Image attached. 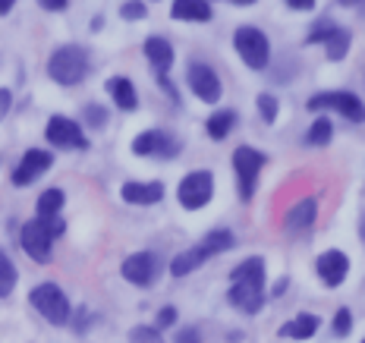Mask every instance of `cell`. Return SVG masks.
Segmentation results:
<instances>
[{"label": "cell", "instance_id": "1", "mask_svg": "<svg viewBox=\"0 0 365 343\" xmlns=\"http://www.w3.org/2000/svg\"><path fill=\"white\" fill-rule=\"evenodd\" d=\"M233 287H230V302L249 315H255L264 306V262L262 258H246L242 265L233 268Z\"/></svg>", "mask_w": 365, "mask_h": 343}, {"label": "cell", "instance_id": "2", "mask_svg": "<svg viewBox=\"0 0 365 343\" xmlns=\"http://www.w3.org/2000/svg\"><path fill=\"white\" fill-rule=\"evenodd\" d=\"M230 246H233L230 230H215V233H208V236H205V242H199L195 249H186V252H180L177 258H173V262H170V274L182 277V274L202 268V265L208 262L211 255L224 252V249H230Z\"/></svg>", "mask_w": 365, "mask_h": 343}, {"label": "cell", "instance_id": "3", "mask_svg": "<svg viewBox=\"0 0 365 343\" xmlns=\"http://www.w3.org/2000/svg\"><path fill=\"white\" fill-rule=\"evenodd\" d=\"M48 73L54 82H60V86H76V82H82L88 73V54L82 48H76V44L57 48L54 54H51Z\"/></svg>", "mask_w": 365, "mask_h": 343}, {"label": "cell", "instance_id": "4", "mask_svg": "<svg viewBox=\"0 0 365 343\" xmlns=\"http://www.w3.org/2000/svg\"><path fill=\"white\" fill-rule=\"evenodd\" d=\"M29 302L41 312V318H48L51 324H66L70 322V300L57 284H41L32 290Z\"/></svg>", "mask_w": 365, "mask_h": 343}, {"label": "cell", "instance_id": "5", "mask_svg": "<svg viewBox=\"0 0 365 343\" xmlns=\"http://www.w3.org/2000/svg\"><path fill=\"white\" fill-rule=\"evenodd\" d=\"M233 44H237L240 57L246 66H252V70H264L271 60V44L268 38H264L258 29L246 26V29H237V35H233Z\"/></svg>", "mask_w": 365, "mask_h": 343}, {"label": "cell", "instance_id": "6", "mask_svg": "<svg viewBox=\"0 0 365 343\" xmlns=\"http://www.w3.org/2000/svg\"><path fill=\"white\" fill-rule=\"evenodd\" d=\"M268 158L262 155V151L249 148V145H240L237 151H233V167H237V177H240V195L242 199H252L255 193V180H258V170L264 167Z\"/></svg>", "mask_w": 365, "mask_h": 343}, {"label": "cell", "instance_id": "7", "mask_svg": "<svg viewBox=\"0 0 365 343\" xmlns=\"http://www.w3.org/2000/svg\"><path fill=\"white\" fill-rule=\"evenodd\" d=\"M318 108H334L337 113H344L346 120H353V123H362L365 120V104L356 95H349V91H324V95H312L309 111H318Z\"/></svg>", "mask_w": 365, "mask_h": 343}, {"label": "cell", "instance_id": "8", "mask_svg": "<svg viewBox=\"0 0 365 343\" xmlns=\"http://www.w3.org/2000/svg\"><path fill=\"white\" fill-rule=\"evenodd\" d=\"M211 193H215V180H211L208 170H195L189 177H182L177 189L182 208H202V205L211 202Z\"/></svg>", "mask_w": 365, "mask_h": 343}, {"label": "cell", "instance_id": "9", "mask_svg": "<svg viewBox=\"0 0 365 343\" xmlns=\"http://www.w3.org/2000/svg\"><path fill=\"white\" fill-rule=\"evenodd\" d=\"M186 82H189V88H192L195 95H199L202 101H208V104H217L220 91H224V88H220L217 73L211 70V66H205V63H189Z\"/></svg>", "mask_w": 365, "mask_h": 343}, {"label": "cell", "instance_id": "10", "mask_svg": "<svg viewBox=\"0 0 365 343\" xmlns=\"http://www.w3.org/2000/svg\"><path fill=\"white\" fill-rule=\"evenodd\" d=\"M48 142L57 148H88V139L79 123L66 117H51L48 120Z\"/></svg>", "mask_w": 365, "mask_h": 343}, {"label": "cell", "instance_id": "11", "mask_svg": "<svg viewBox=\"0 0 365 343\" xmlns=\"http://www.w3.org/2000/svg\"><path fill=\"white\" fill-rule=\"evenodd\" d=\"M51 242H54V236L48 233L44 220H29V224L22 227V249H26L35 262H41V265L51 262Z\"/></svg>", "mask_w": 365, "mask_h": 343}, {"label": "cell", "instance_id": "12", "mask_svg": "<svg viewBox=\"0 0 365 343\" xmlns=\"http://www.w3.org/2000/svg\"><path fill=\"white\" fill-rule=\"evenodd\" d=\"M158 268H161V262L155 252H135L123 262V277L135 287H148L158 277Z\"/></svg>", "mask_w": 365, "mask_h": 343}, {"label": "cell", "instance_id": "13", "mask_svg": "<svg viewBox=\"0 0 365 343\" xmlns=\"http://www.w3.org/2000/svg\"><path fill=\"white\" fill-rule=\"evenodd\" d=\"M133 151H135V155H142V158H148V155H158V158H173V155H177V151H180V142H177V139H170V135H167V133H158V129H148V133L135 135Z\"/></svg>", "mask_w": 365, "mask_h": 343}, {"label": "cell", "instance_id": "14", "mask_svg": "<svg viewBox=\"0 0 365 343\" xmlns=\"http://www.w3.org/2000/svg\"><path fill=\"white\" fill-rule=\"evenodd\" d=\"M51 164H54V158H51L48 151H41V148L26 151V155H22V161H19V167L13 170V186H29V183H32L35 177H41Z\"/></svg>", "mask_w": 365, "mask_h": 343}, {"label": "cell", "instance_id": "15", "mask_svg": "<svg viewBox=\"0 0 365 343\" xmlns=\"http://www.w3.org/2000/svg\"><path fill=\"white\" fill-rule=\"evenodd\" d=\"M315 268H318V277H322L328 287H340L346 277V271H349V258L340 252V249H331V252L318 255Z\"/></svg>", "mask_w": 365, "mask_h": 343}, {"label": "cell", "instance_id": "16", "mask_svg": "<svg viewBox=\"0 0 365 343\" xmlns=\"http://www.w3.org/2000/svg\"><path fill=\"white\" fill-rule=\"evenodd\" d=\"M123 199L133 205H155L164 199V186L161 183H126Z\"/></svg>", "mask_w": 365, "mask_h": 343}, {"label": "cell", "instance_id": "17", "mask_svg": "<svg viewBox=\"0 0 365 343\" xmlns=\"http://www.w3.org/2000/svg\"><path fill=\"white\" fill-rule=\"evenodd\" d=\"M108 91H110L113 101H117L120 111H135V104H139L133 82L123 79V76H113V79H108Z\"/></svg>", "mask_w": 365, "mask_h": 343}, {"label": "cell", "instance_id": "18", "mask_svg": "<svg viewBox=\"0 0 365 343\" xmlns=\"http://www.w3.org/2000/svg\"><path fill=\"white\" fill-rule=\"evenodd\" d=\"M170 13H173V19L208 22V19H211V4H205V0H177Z\"/></svg>", "mask_w": 365, "mask_h": 343}, {"label": "cell", "instance_id": "19", "mask_svg": "<svg viewBox=\"0 0 365 343\" xmlns=\"http://www.w3.org/2000/svg\"><path fill=\"white\" fill-rule=\"evenodd\" d=\"M145 57L155 70H170L173 63V48L167 44V38H148L145 41Z\"/></svg>", "mask_w": 365, "mask_h": 343}, {"label": "cell", "instance_id": "20", "mask_svg": "<svg viewBox=\"0 0 365 343\" xmlns=\"http://www.w3.org/2000/svg\"><path fill=\"white\" fill-rule=\"evenodd\" d=\"M315 331H318V318L309 315V312H306V315H296L290 324L280 327V334H284V337H293V340H306Z\"/></svg>", "mask_w": 365, "mask_h": 343}, {"label": "cell", "instance_id": "21", "mask_svg": "<svg viewBox=\"0 0 365 343\" xmlns=\"http://www.w3.org/2000/svg\"><path fill=\"white\" fill-rule=\"evenodd\" d=\"M315 211H318V205H315V199H306V202H299L296 208L287 215V230H302V227H309L312 220H315Z\"/></svg>", "mask_w": 365, "mask_h": 343}, {"label": "cell", "instance_id": "22", "mask_svg": "<svg viewBox=\"0 0 365 343\" xmlns=\"http://www.w3.org/2000/svg\"><path fill=\"white\" fill-rule=\"evenodd\" d=\"M233 126H237V113L233 111H217V113L208 117V135L211 139H227Z\"/></svg>", "mask_w": 365, "mask_h": 343}, {"label": "cell", "instance_id": "23", "mask_svg": "<svg viewBox=\"0 0 365 343\" xmlns=\"http://www.w3.org/2000/svg\"><path fill=\"white\" fill-rule=\"evenodd\" d=\"M60 208H63V193H60V189H48V193L38 195V217L41 220L57 217Z\"/></svg>", "mask_w": 365, "mask_h": 343}, {"label": "cell", "instance_id": "24", "mask_svg": "<svg viewBox=\"0 0 365 343\" xmlns=\"http://www.w3.org/2000/svg\"><path fill=\"white\" fill-rule=\"evenodd\" d=\"M324 44H328V60H344V54L349 51V32L346 29H334V35Z\"/></svg>", "mask_w": 365, "mask_h": 343}, {"label": "cell", "instance_id": "25", "mask_svg": "<svg viewBox=\"0 0 365 343\" xmlns=\"http://www.w3.org/2000/svg\"><path fill=\"white\" fill-rule=\"evenodd\" d=\"M13 287H16V268H13V262L0 252V296H10Z\"/></svg>", "mask_w": 365, "mask_h": 343}, {"label": "cell", "instance_id": "26", "mask_svg": "<svg viewBox=\"0 0 365 343\" xmlns=\"http://www.w3.org/2000/svg\"><path fill=\"white\" fill-rule=\"evenodd\" d=\"M331 133H334L331 120L328 117H318L315 123H312V129H309V145H328L331 142Z\"/></svg>", "mask_w": 365, "mask_h": 343}, {"label": "cell", "instance_id": "27", "mask_svg": "<svg viewBox=\"0 0 365 343\" xmlns=\"http://www.w3.org/2000/svg\"><path fill=\"white\" fill-rule=\"evenodd\" d=\"M258 113H262L264 123H274V120H277V98L274 95H258Z\"/></svg>", "mask_w": 365, "mask_h": 343}, {"label": "cell", "instance_id": "28", "mask_svg": "<svg viewBox=\"0 0 365 343\" xmlns=\"http://www.w3.org/2000/svg\"><path fill=\"white\" fill-rule=\"evenodd\" d=\"M129 343H164L155 327H133L129 331Z\"/></svg>", "mask_w": 365, "mask_h": 343}, {"label": "cell", "instance_id": "29", "mask_svg": "<svg viewBox=\"0 0 365 343\" xmlns=\"http://www.w3.org/2000/svg\"><path fill=\"white\" fill-rule=\"evenodd\" d=\"M334 22L331 19H322V22H315V26H312V32H309V41L315 44V41H328V38L334 35Z\"/></svg>", "mask_w": 365, "mask_h": 343}, {"label": "cell", "instance_id": "30", "mask_svg": "<svg viewBox=\"0 0 365 343\" xmlns=\"http://www.w3.org/2000/svg\"><path fill=\"white\" fill-rule=\"evenodd\" d=\"M349 327H353V315H349V309H340L337 315H334V334H337V337H346Z\"/></svg>", "mask_w": 365, "mask_h": 343}, {"label": "cell", "instance_id": "31", "mask_svg": "<svg viewBox=\"0 0 365 343\" xmlns=\"http://www.w3.org/2000/svg\"><path fill=\"white\" fill-rule=\"evenodd\" d=\"M120 16H123V19H145L148 16V6L145 4H123V6H120Z\"/></svg>", "mask_w": 365, "mask_h": 343}, {"label": "cell", "instance_id": "32", "mask_svg": "<svg viewBox=\"0 0 365 343\" xmlns=\"http://www.w3.org/2000/svg\"><path fill=\"white\" fill-rule=\"evenodd\" d=\"M86 120L98 129V126H104V120H108V117H104V111L98 108V104H88V108H86Z\"/></svg>", "mask_w": 365, "mask_h": 343}, {"label": "cell", "instance_id": "33", "mask_svg": "<svg viewBox=\"0 0 365 343\" xmlns=\"http://www.w3.org/2000/svg\"><path fill=\"white\" fill-rule=\"evenodd\" d=\"M173 322H177V309L167 306V309L161 312V315H158V324H161V327H170Z\"/></svg>", "mask_w": 365, "mask_h": 343}, {"label": "cell", "instance_id": "34", "mask_svg": "<svg viewBox=\"0 0 365 343\" xmlns=\"http://www.w3.org/2000/svg\"><path fill=\"white\" fill-rule=\"evenodd\" d=\"M10 104H13V95L6 88H0V120L6 117V111H10Z\"/></svg>", "mask_w": 365, "mask_h": 343}, {"label": "cell", "instance_id": "35", "mask_svg": "<svg viewBox=\"0 0 365 343\" xmlns=\"http://www.w3.org/2000/svg\"><path fill=\"white\" fill-rule=\"evenodd\" d=\"M177 343H199V331L186 327V331H180V334H177Z\"/></svg>", "mask_w": 365, "mask_h": 343}, {"label": "cell", "instance_id": "36", "mask_svg": "<svg viewBox=\"0 0 365 343\" xmlns=\"http://www.w3.org/2000/svg\"><path fill=\"white\" fill-rule=\"evenodd\" d=\"M41 6H44V10H66V0H41Z\"/></svg>", "mask_w": 365, "mask_h": 343}, {"label": "cell", "instance_id": "37", "mask_svg": "<svg viewBox=\"0 0 365 343\" xmlns=\"http://www.w3.org/2000/svg\"><path fill=\"white\" fill-rule=\"evenodd\" d=\"M287 6H293V10H312V6H315V0H290Z\"/></svg>", "mask_w": 365, "mask_h": 343}, {"label": "cell", "instance_id": "38", "mask_svg": "<svg viewBox=\"0 0 365 343\" xmlns=\"http://www.w3.org/2000/svg\"><path fill=\"white\" fill-rule=\"evenodd\" d=\"M13 10V4H10V0H0V16H6V13H10Z\"/></svg>", "mask_w": 365, "mask_h": 343}, {"label": "cell", "instance_id": "39", "mask_svg": "<svg viewBox=\"0 0 365 343\" xmlns=\"http://www.w3.org/2000/svg\"><path fill=\"white\" fill-rule=\"evenodd\" d=\"M362 343H365V340H362Z\"/></svg>", "mask_w": 365, "mask_h": 343}]
</instances>
